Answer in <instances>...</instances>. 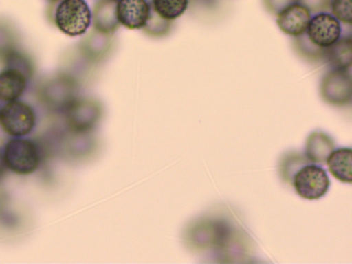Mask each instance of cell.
I'll return each mask as SVG.
<instances>
[{"label": "cell", "mask_w": 352, "mask_h": 264, "mask_svg": "<svg viewBox=\"0 0 352 264\" xmlns=\"http://www.w3.org/2000/svg\"><path fill=\"white\" fill-rule=\"evenodd\" d=\"M336 69H349L352 61V41L350 37L339 38L324 49V57Z\"/></svg>", "instance_id": "cell-16"}, {"label": "cell", "mask_w": 352, "mask_h": 264, "mask_svg": "<svg viewBox=\"0 0 352 264\" xmlns=\"http://www.w3.org/2000/svg\"><path fill=\"white\" fill-rule=\"evenodd\" d=\"M310 19V12L305 6L294 3L277 14V25L285 34L300 36L306 33Z\"/></svg>", "instance_id": "cell-12"}, {"label": "cell", "mask_w": 352, "mask_h": 264, "mask_svg": "<svg viewBox=\"0 0 352 264\" xmlns=\"http://www.w3.org/2000/svg\"><path fill=\"white\" fill-rule=\"evenodd\" d=\"M48 1H50V2H57V1H59V0H48Z\"/></svg>", "instance_id": "cell-26"}, {"label": "cell", "mask_w": 352, "mask_h": 264, "mask_svg": "<svg viewBox=\"0 0 352 264\" xmlns=\"http://www.w3.org/2000/svg\"><path fill=\"white\" fill-rule=\"evenodd\" d=\"M9 138L10 136L6 133L5 130H3V128H1V126H0V148H3V146H6L8 140H9Z\"/></svg>", "instance_id": "cell-25"}, {"label": "cell", "mask_w": 352, "mask_h": 264, "mask_svg": "<svg viewBox=\"0 0 352 264\" xmlns=\"http://www.w3.org/2000/svg\"><path fill=\"white\" fill-rule=\"evenodd\" d=\"M57 150L67 159L83 160L96 152V140L92 133H79L67 129V133L61 135Z\"/></svg>", "instance_id": "cell-9"}, {"label": "cell", "mask_w": 352, "mask_h": 264, "mask_svg": "<svg viewBox=\"0 0 352 264\" xmlns=\"http://www.w3.org/2000/svg\"><path fill=\"white\" fill-rule=\"evenodd\" d=\"M36 125V111L28 103L11 101L0 109V126L12 138L28 135L34 131Z\"/></svg>", "instance_id": "cell-5"}, {"label": "cell", "mask_w": 352, "mask_h": 264, "mask_svg": "<svg viewBox=\"0 0 352 264\" xmlns=\"http://www.w3.org/2000/svg\"><path fill=\"white\" fill-rule=\"evenodd\" d=\"M0 109H1V107H0Z\"/></svg>", "instance_id": "cell-27"}, {"label": "cell", "mask_w": 352, "mask_h": 264, "mask_svg": "<svg viewBox=\"0 0 352 264\" xmlns=\"http://www.w3.org/2000/svg\"><path fill=\"white\" fill-rule=\"evenodd\" d=\"M150 8L147 0H118L117 16L120 25L135 30L143 29L149 20Z\"/></svg>", "instance_id": "cell-11"}, {"label": "cell", "mask_w": 352, "mask_h": 264, "mask_svg": "<svg viewBox=\"0 0 352 264\" xmlns=\"http://www.w3.org/2000/svg\"><path fill=\"white\" fill-rule=\"evenodd\" d=\"M352 151L350 148H335L327 157V165L329 173L343 183L352 181Z\"/></svg>", "instance_id": "cell-15"}, {"label": "cell", "mask_w": 352, "mask_h": 264, "mask_svg": "<svg viewBox=\"0 0 352 264\" xmlns=\"http://www.w3.org/2000/svg\"><path fill=\"white\" fill-rule=\"evenodd\" d=\"M65 113L67 129L79 133H92L104 117V107L92 97H77Z\"/></svg>", "instance_id": "cell-3"}, {"label": "cell", "mask_w": 352, "mask_h": 264, "mask_svg": "<svg viewBox=\"0 0 352 264\" xmlns=\"http://www.w3.org/2000/svg\"><path fill=\"white\" fill-rule=\"evenodd\" d=\"M331 8L338 21L351 25L352 0H331Z\"/></svg>", "instance_id": "cell-21"}, {"label": "cell", "mask_w": 352, "mask_h": 264, "mask_svg": "<svg viewBox=\"0 0 352 264\" xmlns=\"http://www.w3.org/2000/svg\"><path fill=\"white\" fill-rule=\"evenodd\" d=\"M42 146L30 138H14L3 148L8 169L19 175L36 173L43 160Z\"/></svg>", "instance_id": "cell-2"}, {"label": "cell", "mask_w": 352, "mask_h": 264, "mask_svg": "<svg viewBox=\"0 0 352 264\" xmlns=\"http://www.w3.org/2000/svg\"><path fill=\"white\" fill-rule=\"evenodd\" d=\"M349 69L331 70L323 78L321 95L327 102L333 105L347 104L351 100V76Z\"/></svg>", "instance_id": "cell-7"}, {"label": "cell", "mask_w": 352, "mask_h": 264, "mask_svg": "<svg viewBox=\"0 0 352 264\" xmlns=\"http://www.w3.org/2000/svg\"><path fill=\"white\" fill-rule=\"evenodd\" d=\"M311 12H323L329 10L331 0H298Z\"/></svg>", "instance_id": "cell-22"}, {"label": "cell", "mask_w": 352, "mask_h": 264, "mask_svg": "<svg viewBox=\"0 0 352 264\" xmlns=\"http://www.w3.org/2000/svg\"><path fill=\"white\" fill-rule=\"evenodd\" d=\"M296 47L302 57L309 59H323L324 57V49L314 45L307 36L306 33L296 37Z\"/></svg>", "instance_id": "cell-20"}, {"label": "cell", "mask_w": 352, "mask_h": 264, "mask_svg": "<svg viewBox=\"0 0 352 264\" xmlns=\"http://www.w3.org/2000/svg\"><path fill=\"white\" fill-rule=\"evenodd\" d=\"M335 148V142L329 134L316 130L307 140L306 157L311 162L323 163Z\"/></svg>", "instance_id": "cell-14"}, {"label": "cell", "mask_w": 352, "mask_h": 264, "mask_svg": "<svg viewBox=\"0 0 352 264\" xmlns=\"http://www.w3.org/2000/svg\"><path fill=\"white\" fill-rule=\"evenodd\" d=\"M310 162L311 161L307 158L306 155H302L300 153H288L285 157L282 158L281 163H280V173H281L282 179L286 183H292L294 173L300 167Z\"/></svg>", "instance_id": "cell-18"}, {"label": "cell", "mask_w": 352, "mask_h": 264, "mask_svg": "<svg viewBox=\"0 0 352 264\" xmlns=\"http://www.w3.org/2000/svg\"><path fill=\"white\" fill-rule=\"evenodd\" d=\"M298 0H263L265 8L269 10L271 14L277 16L284 8H288L292 4L296 3Z\"/></svg>", "instance_id": "cell-23"}, {"label": "cell", "mask_w": 352, "mask_h": 264, "mask_svg": "<svg viewBox=\"0 0 352 264\" xmlns=\"http://www.w3.org/2000/svg\"><path fill=\"white\" fill-rule=\"evenodd\" d=\"M296 193L307 200L322 198L329 192L331 182L327 170L316 163H307L300 167L292 179Z\"/></svg>", "instance_id": "cell-6"}, {"label": "cell", "mask_w": 352, "mask_h": 264, "mask_svg": "<svg viewBox=\"0 0 352 264\" xmlns=\"http://www.w3.org/2000/svg\"><path fill=\"white\" fill-rule=\"evenodd\" d=\"M341 31V25L335 16L319 12L310 19L306 34L314 45L325 49L340 38Z\"/></svg>", "instance_id": "cell-8"}, {"label": "cell", "mask_w": 352, "mask_h": 264, "mask_svg": "<svg viewBox=\"0 0 352 264\" xmlns=\"http://www.w3.org/2000/svg\"><path fill=\"white\" fill-rule=\"evenodd\" d=\"M118 0H98L94 8V29L104 35H112L120 27L117 16Z\"/></svg>", "instance_id": "cell-13"}, {"label": "cell", "mask_w": 352, "mask_h": 264, "mask_svg": "<svg viewBox=\"0 0 352 264\" xmlns=\"http://www.w3.org/2000/svg\"><path fill=\"white\" fill-rule=\"evenodd\" d=\"M153 10L166 20L173 21L186 12L188 0H152Z\"/></svg>", "instance_id": "cell-17"}, {"label": "cell", "mask_w": 352, "mask_h": 264, "mask_svg": "<svg viewBox=\"0 0 352 264\" xmlns=\"http://www.w3.org/2000/svg\"><path fill=\"white\" fill-rule=\"evenodd\" d=\"M170 27L172 21L162 18L160 14H156L153 8H151L149 20L143 29L147 34L152 36H162L170 30Z\"/></svg>", "instance_id": "cell-19"}, {"label": "cell", "mask_w": 352, "mask_h": 264, "mask_svg": "<svg viewBox=\"0 0 352 264\" xmlns=\"http://www.w3.org/2000/svg\"><path fill=\"white\" fill-rule=\"evenodd\" d=\"M38 101L52 113H65L79 94V84L69 74H56L38 87Z\"/></svg>", "instance_id": "cell-1"}, {"label": "cell", "mask_w": 352, "mask_h": 264, "mask_svg": "<svg viewBox=\"0 0 352 264\" xmlns=\"http://www.w3.org/2000/svg\"><path fill=\"white\" fill-rule=\"evenodd\" d=\"M91 10L85 0H61L55 12V24L69 36H80L91 24Z\"/></svg>", "instance_id": "cell-4"}, {"label": "cell", "mask_w": 352, "mask_h": 264, "mask_svg": "<svg viewBox=\"0 0 352 264\" xmlns=\"http://www.w3.org/2000/svg\"><path fill=\"white\" fill-rule=\"evenodd\" d=\"M7 170L8 167L6 164L5 157H3V148H0V181H3Z\"/></svg>", "instance_id": "cell-24"}, {"label": "cell", "mask_w": 352, "mask_h": 264, "mask_svg": "<svg viewBox=\"0 0 352 264\" xmlns=\"http://www.w3.org/2000/svg\"><path fill=\"white\" fill-rule=\"evenodd\" d=\"M30 76L17 66H6L0 72V101L18 100L28 89Z\"/></svg>", "instance_id": "cell-10"}]
</instances>
